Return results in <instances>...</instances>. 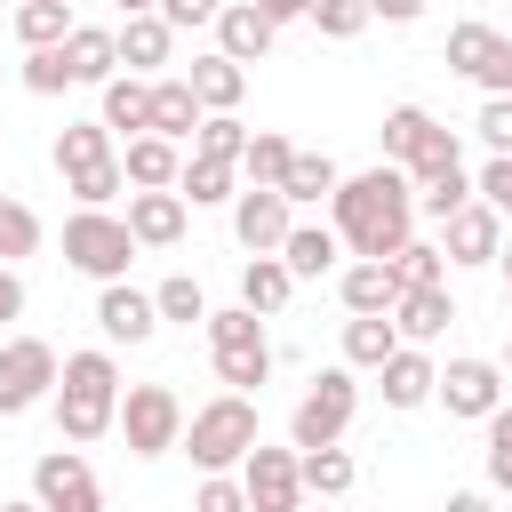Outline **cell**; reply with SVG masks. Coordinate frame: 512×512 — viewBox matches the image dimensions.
I'll list each match as a JSON object with an SVG mask.
<instances>
[{"label": "cell", "mask_w": 512, "mask_h": 512, "mask_svg": "<svg viewBox=\"0 0 512 512\" xmlns=\"http://www.w3.org/2000/svg\"><path fill=\"white\" fill-rule=\"evenodd\" d=\"M328 224L344 232L352 256H392L408 232H416V176L400 160H376L360 176H344L328 192Z\"/></svg>", "instance_id": "cell-1"}, {"label": "cell", "mask_w": 512, "mask_h": 512, "mask_svg": "<svg viewBox=\"0 0 512 512\" xmlns=\"http://www.w3.org/2000/svg\"><path fill=\"white\" fill-rule=\"evenodd\" d=\"M56 432L64 440H104L120 432V360L112 344H88V352H64V376H56Z\"/></svg>", "instance_id": "cell-2"}, {"label": "cell", "mask_w": 512, "mask_h": 512, "mask_svg": "<svg viewBox=\"0 0 512 512\" xmlns=\"http://www.w3.org/2000/svg\"><path fill=\"white\" fill-rule=\"evenodd\" d=\"M256 440H264V432H256V400H248L240 384H224L216 400H200V408L184 416V456H192L200 472H232Z\"/></svg>", "instance_id": "cell-3"}, {"label": "cell", "mask_w": 512, "mask_h": 512, "mask_svg": "<svg viewBox=\"0 0 512 512\" xmlns=\"http://www.w3.org/2000/svg\"><path fill=\"white\" fill-rule=\"evenodd\" d=\"M136 248H144V240H136L128 216H112V208H72V216H64V264L88 272V280H128Z\"/></svg>", "instance_id": "cell-4"}, {"label": "cell", "mask_w": 512, "mask_h": 512, "mask_svg": "<svg viewBox=\"0 0 512 512\" xmlns=\"http://www.w3.org/2000/svg\"><path fill=\"white\" fill-rule=\"evenodd\" d=\"M208 360H216V376H224V384L256 392V384L272 376V336H264V312H256V304H224V312H208Z\"/></svg>", "instance_id": "cell-5"}, {"label": "cell", "mask_w": 512, "mask_h": 512, "mask_svg": "<svg viewBox=\"0 0 512 512\" xmlns=\"http://www.w3.org/2000/svg\"><path fill=\"white\" fill-rule=\"evenodd\" d=\"M352 416H360V368H352V360H336V368H320V376L304 384V400L288 408V440H296V448L344 440V432H352Z\"/></svg>", "instance_id": "cell-6"}, {"label": "cell", "mask_w": 512, "mask_h": 512, "mask_svg": "<svg viewBox=\"0 0 512 512\" xmlns=\"http://www.w3.org/2000/svg\"><path fill=\"white\" fill-rule=\"evenodd\" d=\"M120 440H128V456L184 448V400L168 384H120Z\"/></svg>", "instance_id": "cell-7"}, {"label": "cell", "mask_w": 512, "mask_h": 512, "mask_svg": "<svg viewBox=\"0 0 512 512\" xmlns=\"http://www.w3.org/2000/svg\"><path fill=\"white\" fill-rule=\"evenodd\" d=\"M56 376H64V360L48 336H8L0 344V416H32L40 400H56Z\"/></svg>", "instance_id": "cell-8"}, {"label": "cell", "mask_w": 512, "mask_h": 512, "mask_svg": "<svg viewBox=\"0 0 512 512\" xmlns=\"http://www.w3.org/2000/svg\"><path fill=\"white\" fill-rule=\"evenodd\" d=\"M448 72H464L480 96H512V32H496L480 16L448 24Z\"/></svg>", "instance_id": "cell-9"}, {"label": "cell", "mask_w": 512, "mask_h": 512, "mask_svg": "<svg viewBox=\"0 0 512 512\" xmlns=\"http://www.w3.org/2000/svg\"><path fill=\"white\" fill-rule=\"evenodd\" d=\"M240 480H248V512H296L304 504V448H248L240 456Z\"/></svg>", "instance_id": "cell-10"}, {"label": "cell", "mask_w": 512, "mask_h": 512, "mask_svg": "<svg viewBox=\"0 0 512 512\" xmlns=\"http://www.w3.org/2000/svg\"><path fill=\"white\" fill-rule=\"evenodd\" d=\"M504 384H512V376H504V360L456 352V360L440 368V392H432V400H440L448 416H464V424H488V408L504 400Z\"/></svg>", "instance_id": "cell-11"}, {"label": "cell", "mask_w": 512, "mask_h": 512, "mask_svg": "<svg viewBox=\"0 0 512 512\" xmlns=\"http://www.w3.org/2000/svg\"><path fill=\"white\" fill-rule=\"evenodd\" d=\"M32 496H40L48 512H96V504H104V488H96L80 440H64V448H48V456L32 464Z\"/></svg>", "instance_id": "cell-12"}, {"label": "cell", "mask_w": 512, "mask_h": 512, "mask_svg": "<svg viewBox=\"0 0 512 512\" xmlns=\"http://www.w3.org/2000/svg\"><path fill=\"white\" fill-rule=\"evenodd\" d=\"M288 224H296V200H288L280 184H240V192H232V240H240L248 256H256V248H280Z\"/></svg>", "instance_id": "cell-13"}, {"label": "cell", "mask_w": 512, "mask_h": 512, "mask_svg": "<svg viewBox=\"0 0 512 512\" xmlns=\"http://www.w3.org/2000/svg\"><path fill=\"white\" fill-rule=\"evenodd\" d=\"M440 248H448V264H496V256H504V216L472 192L464 208L440 216Z\"/></svg>", "instance_id": "cell-14"}, {"label": "cell", "mask_w": 512, "mask_h": 512, "mask_svg": "<svg viewBox=\"0 0 512 512\" xmlns=\"http://www.w3.org/2000/svg\"><path fill=\"white\" fill-rule=\"evenodd\" d=\"M184 224H192V200H184L176 184H128V232H136L144 248H176Z\"/></svg>", "instance_id": "cell-15"}, {"label": "cell", "mask_w": 512, "mask_h": 512, "mask_svg": "<svg viewBox=\"0 0 512 512\" xmlns=\"http://www.w3.org/2000/svg\"><path fill=\"white\" fill-rule=\"evenodd\" d=\"M96 328H104V344H152V328H160V304H152V288L96 280Z\"/></svg>", "instance_id": "cell-16"}, {"label": "cell", "mask_w": 512, "mask_h": 512, "mask_svg": "<svg viewBox=\"0 0 512 512\" xmlns=\"http://www.w3.org/2000/svg\"><path fill=\"white\" fill-rule=\"evenodd\" d=\"M208 32H216V48H224V56H240V64H264V56H272V40H280V24H272L256 0H224Z\"/></svg>", "instance_id": "cell-17"}, {"label": "cell", "mask_w": 512, "mask_h": 512, "mask_svg": "<svg viewBox=\"0 0 512 512\" xmlns=\"http://www.w3.org/2000/svg\"><path fill=\"white\" fill-rule=\"evenodd\" d=\"M376 384H384V408H424V400L440 392V360H432L424 344H408V336H400V352L376 368Z\"/></svg>", "instance_id": "cell-18"}, {"label": "cell", "mask_w": 512, "mask_h": 512, "mask_svg": "<svg viewBox=\"0 0 512 512\" xmlns=\"http://www.w3.org/2000/svg\"><path fill=\"white\" fill-rule=\"evenodd\" d=\"M96 120H104L112 136H144V128H152V72H112V80L96 88Z\"/></svg>", "instance_id": "cell-19"}, {"label": "cell", "mask_w": 512, "mask_h": 512, "mask_svg": "<svg viewBox=\"0 0 512 512\" xmlns=\"http://www.w3.org/2000/svg\"><path fill=\"white\" fill-rule=\"evenodd\" d=\"M400 272H392V256H352L344 272H336V296H344V312H392L400 304Z\"/></svg>", "instance_id": "cell-20"}, {"label": "cell", "mask_w": 512, "mask_h": 512, "mask_svg": "<svg viewBox=\"0 0 512 512\" xmlns=\"http://www.w3.org/2000/svg\"><path fill=\"white\" fill-rule=\"evenodd\" d=\"M280 256H288V272L296 280H328V272H344V232L336 224H288V240H280Z\"/></svg>", "instance_id": "cell-21"}, {"label": "cell", "mask_w": 512, "mask_h": 512, "mask_svg": "<svg viewBox=\"0 0 512 512\" xmlns=\"http://www.w3.org/2000/svg\"><path fill=\"white\" fill-rule=\"evenodd\" d=\"M168 48H176V24H168L160 8L120 16V72H160V64H168Z\"/></svg>", "instance_id": "cell-22"}, {"label": "cell", "mask_w": 512, "mask_h": 512, "mask_svg": "<svg viewBox=\"0 0 512 512\" xmlns=\"http://www.w3.org/2000/svg\"><path fill=\"white\" fill-rule=\"evenodd\" d=\"M64 56H72V80L80 88H104L120 72V24H72L64 32Z\"/></svg>", "instance_id": "cell-23"}, {"label": "cell", "mask_w": 512, "mask_h": 512, "mask_svg": "<svg viewBox=\"0 0 512 512\" xmlns=\"http://www.w3.org/2000/svg\"><path fill=\"white\" fill-rule=\"evenodd\" d=\"M184 80H192V96H200L208 112H232V104L248 96V64H240V56H224V48L192 56V64H184Z\"/></svg>", "instance_id": "cell-24"}, {"label": "cell", "mask_w": 512, "mask_h": 512, "mask_svg": "<svg viewBox=\"0 0 512 512\" xmlns=\"http://www.w3.org/2000/svg\"><path fill=\"white\" fill-rule=\"evenodd\" d=\"M200 120H208V104L192 96V80H184V72H160V80H152V128L176 136V144H192Z\"/></svg>", "instance_id": "cell-25"}, {"label": "cell", "mask_w": 512, "mask_h": 512, "mask_svg": "<svg viewBox=\"0 0 512 512\" xmlns=\"http://www.w3.org/2000/svg\"><path fill=\"white\" fill-rule=\"evenodd\" d=\"M288 296H296L288 256H280V248H256V256L240 264V304H256V312L272 320V312H288Z\"/></svg>", "instance_id": "cell-26"}, {"label": "cell", "mask_w": 512, "mask_h": 512, "mask_svg": "<svg viewBox=\"0 0 512 512\" xmlns=\"http://www.w3.org/2000/svg\"><path fill=\"white\" fill-rule=\"evenodd\" d=\"M392 320H400V336L408 344H432L448 320H456V296H448V280H424V288H400V304H392Z\"/></svg>", "instance_id": "cell-27"}, {"label": "cell", "mask_w": 512, "mask_h": 512, "mask_svg": "<svg viewBox=\"0 0 512 512\" xmlns=\"http://www.w3.org/2000/svg\"><path fill=\"white\" fill-rule=\"evenodd\" d=\"M120 168H128V184H176L184 176V144L160 136V128H144V136L120 144Z\"/></svg>", "instance_id": "cell-28"}, {"label": "cell", "mask_w": 512, "mask_h": 512, "mask_svg": "<svg viewBox=\"0 0 512 512\" xmlns=\"http://www.w3.org/2000/svg\"><path fill=\"white\" fill-rule=\"evenodd\" d=\"M176 192H184L192 208H216V200H232V192H240V160H224V152H184Z\"/></svg>", "instance_id": "cell-29"}, {"label": "cell", "mask_w": 512, "mask_h": 512, "mask_svg": "<svg viewBox=\"0 0 512 512\" xmlns=\"http://www.w3.org/2000/svg\"><path fill=\"white\" fill-rule=\"evenodd\" d=\"M392 352H400V320H392V312H352V320H344V360H352V368L376 376Z\"/></svg>", "instance_id": "cell-30"}, {"label": "cell", "mask_w": 512, "mask_h": 512, "mask_svg": "<svg viewBox=\"0 0 512 512\" xmlns=\"http://www.w3.org/2000/svg\"><path fill=\"white\" fill-rule=\"evenodd\" d=\"M104 160H120L112 128H104V120H64V136H56V176H80V168H104Z\"/></svg>", "instance_id": "cell-31"}, {"label": "cell", "mask_w": 512, "mask_h": 512, "mask_svg": "<svg viewBox=\"0 0 512 512\" xmlns=\"http://www.w3.org/2000/svg\"><path fill=\"white\" fill-rule=\"evenodd\" d=\"M432 136H440V120H432L424 104H392V112H384V160H400V168H408Z\"/></svg>", "instance_id": "cell-32"}, {"label": "cell", "mask_w": 512, "mask_h": 512, "mask_svg": "<svg viewBox=\"0 0 512 512\" xmlns=\"http://www.w3.org/2000/svg\"><path fill=\"white\" fill-rule=\"evenodd\" d=\"M336 184H344V168H336L328 152H296V160H288V176H280V192H288L296 208H320Z\"/></svg>", "instance_id": "cell-33"}, {"label": "cell", "mask_w": 512, "mask_h": 512, "mask_svg": "<svg viewBox=\"0 0 512 512\" xmlns=\"http://www.w3.org/2000/svg\"><path fill=\"white\" fill-rule=\"evenodd\" d=\"M152 304H160L168 328H208V288H200L192 272H168V280L152 288Z\"/></svg>", "instance_id": "cell-34"}, {"label": "cell", "mask_w": 512, "mask_h": 512, "mask_svg": "<svg viewBox=\"0 0 512 512\" xmlns=\"http://www.w3.org/2000/svg\"><path fill=\"white\" fill-rule=\"evenodd\" d=\"M352 480H360V464H352L336 440L304 448V496H352Z\"/></svg>", "instance_id": "cell-35"}, {"label": "cell", "mask_w": 512, "mask_h": 512, "mask_svg": "<svg viewBox=\"0 0 512 512\" xmlns=\"http://www.w3.org/2000/svg\"><path fill=\"white\" fill-rule=\"evenodd\" d=\"M72 24H80L72 0H24V8H16V40H24V48H56Z\"/></svg>", "instance_id": "cell-36"}, {"label": "cell", "mask_w": 512, "mask_h": 512, "mask_svg": "<svg viewBox=\"0 0 512 512\" xmlns=\"http://www.w3.org/2000/svg\"><path fill=\"white\" fill-rule=\"evenodd\" d=\"M40 240H48V232H40V216H32L24 200H8V192H0V264L40 256Z\"/></svg>", "instance_id": "cell-37"}, {"label": "cell", "mask_w": 512, "mask_h": 512, "mask_svg": "<svg viewBox=\"0 0 512 512\" xmlns=\"http://www.w3.org/2000/svg\"><path fill=\"white\" fill-rule=\"evenodd\" d=\"M288 160H296V144H288V136H272V128H256V136H248V152H240V176H248V184H280V176H288Z\"/></svg>", "instance_id": "cell-38"}, {"label": "cell", "mask_w": 512, "mask_h": 512, "mask_svg": "<svg viewBox=\"0 0 512 512\" xmlns=\"http://www.w3.org/2000/svg\"><path fill=\"white\" fill-rule=\"evenodd\" d=\"M24 88H32V96H64V88H80L64 40H56V48H24Z\"/></svg>", "instance_id": "cell-39"}, {"label": "cell", "mask_w": 512, "mask_h": 512, "mask_svg": "<svg viewBox=\"0 0 512 512\" xmlns=\"http://www.w3.org/2000/svg\"><path fill=\"white\" fill-rule=\"evenodd\" d=\"M392 272H400L408 288H424V280H448V248H440V240H416V232H408V240L392 248Z\"/></svg>", "instance_id": "cell-40"}, {"label": "cell", "mask_w": 512, "mask_h": 512, "mask_svg": "<svg viewBox=\"0 0 512 512\" xmlns=\"http://www.w3.org/2000/svg\"><path fill=\"white\" fill-rule=\"evenodd\" d=\"M320 40H360L376 16H368V0H312V16H304Z\"/></svg>", "instance_id": "cell-41"}, {"label": "cell", "mask_w": 512, "mask_h": 512, "mask_svg": "<svg viewBox=\"0 0 512 512\" xmlns=\"http://www.w3.org/2000/svg\"><path fill=\"white\" fill-rule=\"evenodd\" d=\"M64 192H72L80 208H112V200L128 192V168H120V160H104V168H80V176H64Z\"/></svg>", "instance_id": "cell-42"}, {"label": "cell", "mask_w": 512, "mask_h": 512, "mask_svg": "<svg viewBox=\"0 0 512 512\" xmlns=\"http://www.w3.org/2000/svg\"><path fill=\"white\" fill-rule=\"evenodd\" d=\"M472 192H480V184H472L464 168H448V176H424V184H416V216H432V224H440V216H448V208H464Z\"/></svg>", "instance_id": "cell-43"}, {"label": "cell", "mask_w": 512, "mask_h": 512, "mask_svg": "<svg viewBox=\"0 0 512 512\" xmlns=\"http://www.w3.org/2000/svg\"><path fill=\"white\" fill-rule=\"evenodd\" d=\"M248 136H256V128H248L240 112H208V120H200V136H192V152H224V160H240V152H248Z\"/></svg>", "instance_id": "cell-44"}, {"label": "cell", "mask_w": 512, "mask_h": 512, "mask_svg": "<svg viewBox=\"0 0 512 512\" xmlns=\"http://www.w3.org/2000/svg\"><path fill=\"white\" fill-rule=\"evenodd\" d=\"M472 184H480V200H488V208L512 224V152H488V168H480Z\"/></svg>", "instance_id": "cell-45"}, {"label": "cell", "mask_w": 512, "mask_h": 512, "mask_svg": "<svg viewBox=\"0 0 512 512\" xmlns=\"http://www.w3.org/2000/svg\"><path fill=\"white\" fill-rule=\"evenodd\" d=\"M448 168H464V152H456V128H440V136H432V144L408 160V176H416V184H424V176H448Z\"/></svg>", "instance_id": "cell-46"}, {"label": "cell", "mask_w": 512, "mask_h": 512, "mask_svg": "<svg viewBox=\"0 0 512 512\" xmlns=\"http://www.w3.org/2000/svg\"><path fill=\"white\" fill-rule=\"evenodd\" d=\"M472 128H480V144H488V152H512V96H488Z\"/></svg>", "instance_id": "cell-47"}, {"label": "cell", "mask_w": 512, "mask_h": 512, "mask_svg": "<svg viewBox=\"0 0 512 512\" xmlns=\"http://www.w3.org/2000/svg\"><path fill=\"white\" fill-rule=\"evenodd\" d=\"M240 504H248V480H232V472L200 480V512H240Z\"/></svg>", "instance_id": "cell-48"}, {"label": "cell", "mask_w": 512, "mask_h": 512, "mask_svg": "<svg viewBox=\"0 0 512 512\" xmlns=\"http://www.w3.org/2000/svg\"><path fill=\"white\" fill-rule=\"evenodd\" d=\"M216 8H224V0H160V16H168L176 32H200V24H216Z\"/></svg>", "instance_id": "cell-49"}, {"label": "cell", "mask_w": 512, "mask_h": 512, "mask_svg": "<svg viewBox=\"0 0 512 512\" xmlns=\"http://www.w3.org/2000/svg\"><path fill=\"white\" fill-rule=\"evenodd\" d=\"M8 320H24V280H16V264H0V328Z\"/></svg>", "instance_id": "cell-50"}, {"label": "cell", "mask_w": 512, "mask_h": 512, "mask_svg": "<svg viewBox=\"0 0 512 512\" xmlns=\"http://www.w3.org/2000/svg\"><path fill=\"white\" fill-rule=\"evenodd\" d=\"M368 16H384V24H416L424 0H368Z\"/></svg>", "instance_id": "cell-51"}, {"label": "cell", "mask_w": 512, "mask_h": 512, "mask_svg": "<svg viewBox=\"0 0 512 512\" xmlns=\"http://www.w3.org/2000/svg\"><path fill=\"white\" fill-rule=\"evenodd\" d=\"M488 448H512V400L488 408Z\"/></svg>", "instance_id": "cell-52"}, {"label": "cell", "mask_w": 512, "mask_h": 512, "mask_svg": "<svg viewBox=\"0 0 512 512\" xmlns=\"http://www.w3.org/2000/svg\"><path fill=\"white\" fill-rule=\"evenodd\" d=\"M256 8H264L272 24H304V16H312V0H256Z\"/></svg>", "instance_id": "cell-53"}, {"label": "cell", "mask_w": 512, "mask_h": 512, "mask_svg": "<svg viewBox=\"0 0 512 512\" xmlns=\"http://www.w3.org/2000/svg\"><path fill=\"white\" fill-rule=\"evenodd\" d=\"M488 488H504V496H512V448H488Z\"/></svg>", "instance_id": "cell-54"}, {"label": "cell", "mask_w": 512, "mask_h": 512, "mask_svg": "<svg viewBox=\"0 0 512 512\" xmlns=\"http://www.w3.org/2000/svg\"><path fill=\"white\" fill-rule=\"evenodd\" d=\"M496 264H504V312H512V240H504V256H496Z\"/></svg>", "instance_id": "cell-55"}, {"label": "cell", "mask_w": 512, "mask_h": 512, "mask_svg": "<svg viewBox=\"0 0 512 512\" xmlns=\"http://www.w3.org/2000/svg\"><path fill=\"white\" fill-rule=\"evenodd\" d=\"M112 8H120V16H136V8H160V0H112Z\"/></svg>", "instance_id": "cell-56"}, {"label": "cell", "mask_w": 512, "mask_h": 512, "mask_svg": "<svg viewBox=\"0 0 512 512\" xmlns=\"http://www.w3.org/2000/svg\"><path fill=\"white\" fill-rule=\"evenodd\" d=\"M504 376H512V336H504Z\"/></svg>", "instance_id": "cell-57"}]
</instances>
